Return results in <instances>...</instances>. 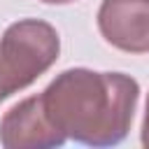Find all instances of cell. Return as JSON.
I'll return each instance as SVG.
<instances>
[{
    "label": "cell",
    "instance_id": "1",
    "mask_svg": "<svg viewBox=\"0 0 149 149\" xmlns=\"http://www.w3.org/2000/svg\"><path fill=\"white\" fill-rule=\"evenodd\" d=\"M40 95L51 123L65 137L88 147H112L130 130L140 84L123 72L70 68L56 74Z\"/></svg>",
    "mask_w": 149,
    "mask_h": 149
},
{
    "label": "cell",
    "instance_id": "2",
    "mask_svg": "<svg viewBox=\"0 0 149 149\" xmlns=\"http://www.w3.org/2000/svg\"><path fill=\"white\" fill-rule=\"evenodd\" d=\"M61 54L56 28L42 19H21L0 37V102L42 77Z\"/></svg>",
    "mask_w": 149,
    "mask_h": 149
},
{
    "label": "cell",
    "instance_id": "5",
    "mask_svg": "<svg viewBox=\"0 0 149 149\" xmlns=\"http://www.w3.org/2000/svg\"><path fill=\"white\" fill-rule=\"evenodd\" d=\"M140 142H142V147L149 149V93H147V102H144V119H142V128H140Z\"/></svg>",
    "mask_w": 149,
    "mask_h": 149
},
{
    "label": "cell",
    "instance_id": "6",
    "mask_svg": "<svg viewBox=\"0 0 149 149\" xmlns=\"http://www.w3.org/2000/svg\"><path fill=\"white\" fill-rule=\"evenodd\" d=\"M44 5H70V2H77V0H40Z\"/></svg>",
    "mask_w": 149,
    "mask_h": 149
},
{
    "label": "cell",
    "instance_id": "3",
    "mask_svg": "<svg viewBox=\"0 0 149 149\" xmlns=\"http://www.w3.org/2000/svg\"><path fill=\"white\" fill-rule=\"evenodd\" d=\"M65 140V133L51 123L42 95L23 98L0 119V144L5 149H51Z\"/></svg>",
    "mask_w": 149,
    "mask_h": 149
},
{
    "label": "cell",
    "instance_id": "4",
    "mask_svg": "<svg viewBox=\"0 0 149 149\" xmlns=\"http://www.w3.org/2000/svg\"><path fill=\"white\" fill-rule=\"evenodd\" d=\"M98 30L107 44L126 54H149V0H102Z\"/></svg>",
    "mask_w": 149,
    "mask_h": 149
}]
</instances>
